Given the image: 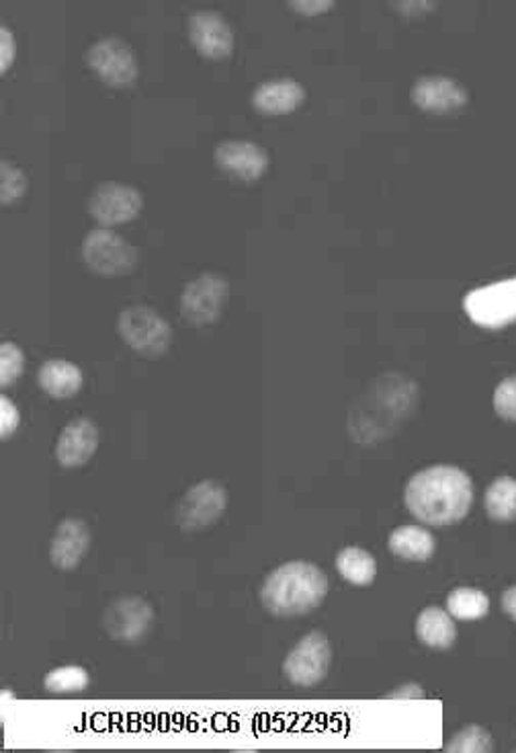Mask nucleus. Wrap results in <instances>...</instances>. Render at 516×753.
<instances>
[{
  "mask_svg": "<svg viewBox=\"0 0 516 753\" xmlns=\"http://www.w3.org/2000/svg\"><path fill=\"white\" fill-rule=\"evenodd\" d=\"M404 503L420 524L445 528L469 514L473 482L466 470L457 466H429L406 482Z\"/></svg>",
  "mask_w": 516,
  "mask_h": 753,
  "instance_id": "obj_1",
  "label": "nucleus"
},
{
  "mask_svg": "<svg viewBox=\"0 0 516 753\" xmlns=\"http://www.w3.org/2000/svg\"><path fill=\"white\" fill-rule=\"evenodd\" d=\"M326 594L328 577L320 566L291 561L268 573L261 587V603L273 617H303L314 612Z\"/></svg>",
  "mask_w": 516,
  "mask_h": 753,
  "instance_id": "obj_2",
  "label": "nucleus"
},
{
  "mask_svg": "<svg viewBox=\"0 0 516 753\" xmlns=\"http://www.w3.org/2000/svg\"><path fill=\"white\" fill-rule=\"evenodd\" d=\"M119 337L144 358H158L167 354L172 343V326L167 319L146 304H132L117 316Z\"/></svg>",
  "mask_w": 516,
  "mask_h": 753,
  "instance_id": "obj_3",
  "label": "nucleus"
},
{
  "mask_svg": "<svg viewBox=\"0 0 516 753\" xmlns=\"http://www.w3.org/2000/svg\"><path fill=\"white\" fill-rule=\"evenodd\" d=\"M81 255L91 272L99 275L130 274L137 265V249L109 226H97L86 232Z\"/></svg>",
  "mask_w": 516,
  "mask_h": 753,
  "instance_id": "obj_4",
  "label": "nucleus"
},
{
  "mask_svg": "<svg viewBox=\"0 0 516 753\" xmlns=\"http://www.w3.org/2000/svg\"><path fill=\"white\" fill-rule=\"evenodd\" d=\"M156 614L154 608L144 598L123 596L117 598L105 608L100 624L103 631L109 634L119 645L135 647L142 645L154 629Z\"/></svg>",
  "mask_w": 516,
  "mask_h": 753,
  "instance_id": "obj_5",
  "label": "nucleus"
},
{
  "mask_svg": "<svg viewBox=\"0 0 516 753\" xmlns=\"http://www.w3.org/2000/svg\"><path fill=\"white\" fill-rule=\"evenodd\" d=\"M333 664V647L328 636L320 631L303 634L296 647L287 653L284 676L289 684L314 688L320 684Z\"/></svg>",
  "mask_w": 516,
  "mask_h": 753,
  "instance_id": "obj_6",
  "label": "nucleus"
},
{
  "mask_svg": "<svg viewBox=\"0 0 516 753\" xmlns=\"http://www.w3.org/2000/svg\"><path fill=\"white\" fill-rule=\"evenodd\" d=\"M228 296H230V284L224 275L216 272H203L184 284L181 302H179L181 314L191 325H212L221 316Z\"/></svg>",
  "mask_w": 516,
  "mask_h": 753,
  "instance_id": "obj_7",
  "label": "nucleus"
},
{
  "mask_svg": "<svg viewBox=\"0 0 516 753\" xmlns=\"http://www.w3.org/2000/svg\"><path fill=\"white\" fill-rule=\"evenodd\" d=\"M467 316L483 328H502L516 323V277L467 291Z\"/></svg>",
  "mask_w": 516,
  "mask_h": 753,
  "instance_id": "obj_8",
  "label": "nucleus"
},
{
  "mask_svg": "<svg viewBox=\"0 0 516 753\" xmlns=\"http://www.w3.org/2000/svg\"><path fill=\"white\" fill-rule=\"evenodd\" d=\"M228 507V493L217 480H201L184 491L175 507V522L183 531L212 528Z\"/></svg>",
  "mask_w": 516,
  "mask_h": 753,
  "instance_id": "obj_9",
  "label": "nucleus"
},
{
  "mask_svg": "<svg viewBox=\"0 0 516 753\" xmlns=\"http://www.w3.org/2000/svg\"><path fill=\"white\" fill-rule=\"evenodd\" d=\"M84 58L91 70L97 72L107 85H132L140 72L132 46L117 35H105L95 39L86 48Z\"/></svg>",
  "mask_w": 516,
  "mask_h": 753,
  "instance_id": "obj_10",
  "label": "nucleus"
},
{
  "mask_svg": "<svg viewBox=\"0 0 516 753\" xmlns=\"http://www.w3.org/2000/svg\"><path fill=\"white\" fill-rule=\"evenodd\" d=\"M144 206V195L130 183L103 181L95 186L88 195V214L100 226H116L128 223L140 214Z\"/></svg>",
  "mask_w": 516,
  "mask_h": 753,
  "instance_id": "obj_11",
  "label": "nucleus"
},
{
  "mask_svg": "<svg viewBox=\"0 0 516 753\" xmlns=\"http://www.w3.org/2000/svg\"><path fill=\"white\" fill-rule=\"evenodd\" d=\"M189 37L203 56L224 58L233 50V29L216 9H195L187 19Z\"/></svg>",
  "mask_w": 516,
  "mask_h": 753,
  "instance_id": "obj_12",
  "label": "nucleus"
},
{
  "mask_svg": "<svg viewBox=\"0 0 516 753\" xmlns=\"http://www.w3.org/2000/svg\"><path fill=\"white\" fill-rule=\"evenodd\" d=\"M214 158L219 169L247 181L259 179L268 167L267 151L259 142L244 138H228L217 142Z\"/></svg>",
  "mask_w": 516,
  "mask_h": 753,
  "instance_id": "obj_13",
  "label": "nucleus"
},
{
  "mask_svg": "<svg viewBox=\"0 0 516 753\" xmlns=\"http://www.w3.org/2000/svg\"><path fill=\"white\" fill-rule=\"evenodd\" d=\"M99 447V429L88 417L68 421L56 442V461L64 468H79L88 463Z\"/></svg>",
  "mask_w": 516,
  "mask_h": 753,
  "instance_id": "obj_14",
  "label": "nucleus"
},
{
  "mask_svg": "<svg viewBox=\"0 0 516 753\" xmlns=\"http://www.w3.org/2000/svg\"><path fill=\"white\" fill-rule=\"evenodd\" d=\"M91 528L84 519L67 517L58 524L50 545L51 565L58 571H74L91 550Z\"/></svg>",
  "mask_w": 516,
  "mask_h": 753,
  "instance_id": "obj_15",
  "label": "nucleus"
},
{
  "mask_svg": "<svg viewBox=\"0 0 516 753\" xmlns=\"http://www.w3.org/2000/svg\"><path fill=\"white\" fill-rule=\"evenodd\" d=\"M412 101L427 111H453L467 104V88L445 74L418 76L412 85Z\"/></svg>",
  "mask_w": 516,
  "mask_h": 753,
  "instance_id": "obj_16",
  "label": "nucleus"
},
{
  "mask_svg": "<svg viewBox=\"0 0 516 753\" xmlns=\"http://www.w3.org/2000/svg\"><path fill=\"white\" fill-rule=\"evenodd\" d=\"M250 99L265 113H285L305 99V88L291 76H275L254 86Z\"/></svg>",
  "mask_w": 516,
  "mask_h": 753,
  "instance_id": "obj_17",
  "label": "nucleus"
},
{
  "mask_svg": "<svg viewBox=\"0 0 516 753\" xmlns=\"http://www.w3.org/2000/svg\"><path fill=\"white\" fill-rule=\"evenodd\" d=\"M83 370L62 358L46 360L37 370V384L51 398H72L83 389Z\"/></svg>",
  "mask_w": 516,
  "mask_h": 753,
  "instance_id": "obj_18",
  "label": "nucleus"
},
{
  "mask_svg": "<svg viewBox=\"0 0 516 753\" xmlns=\"http://www.w3.org/2000/svg\"><path fill=\"white\" fill-rule=\"evenodd\" d=\"M418 641L431 649H451L457 641L455 618L445 608L429 606L417 618Z\"/></svg>",
  "mask_w": 516,
  "mask_h": 753,
  "instance_id": "obj_19",
  "label": "nucleus"
},
{
  "mask_svg": "<svg viewBox=\"0 0 516 753\" xmlns=\"http://www.w3.org/2000/svg\"><path fill=\"white\" fill-rule=\"evenodd\" d=\"M389 550L404 561L424 563L429 561L436 550L434 536L427 528L420 526H400L389 534L387 540Z\"/></svg>",
  "mask_w": 516,
  "mask_h": 753,
  "instance_id": "obj_20",
  "label": "nucleus"
},
{
  "mask_svg": "<svg viewBox=\"0 0 516 753\" xmlns=\"http://www.w3.org/2000/svg\"><path fill=\"white\" fill-rule=\"evenodd\" d=\"M336 571L345 582L352 585H371L377 577V561L363 548L347 547L336 554Z\"/></svg>",
  "mask_w": 516,
  "mask_h": 753,
  "instance_id": "obj_21",
  "label": "nucleus"
},
{
  "mask_svg": "<svg viewBox=\"0 0 516 753\" xmlns=\"http://www.w3.org/2000/svg\"><path fill=\"white\" fill-rule=\"evenodd\" d=\"M485 514L494 522H515L516 519V480L511 477H499L483 495Z\"/></svg>",
  "mask_w": 516,
  "mask_h": 753,
  "instance_id": "obj_22",
  "label": "nucleus"
},
{
  "mask_svg": "<svg viewBox=\"0 0 516 753\" xmlns=\"http://www.w3.org/2000/svg\"><path fill=\"white\" fill-rule=\"evenodd\" d=\"M447 612L461 622L480 620L490 612V598L476 587H455L447 596Z\"/></svg>",
  "mask_w": 516,
  "mask_h": 753,
  "instance_id": "obj_23",
  "label": "nucleus"
},
{
  "mask_svg": "<svg viewBox=\"0 0 516 753\" xmlns=\"http://www.w3.org/2000/svg\"><path fill=\"white\" fill-rule=\"evenodd\" d=\"M91 684V676L81 666H62V668L51 669L50 673L44 678V688L50 694H76L84 692Z\"/></svg>",
  "mask_w": 516,
  "mask_h": 753,
  "instance_id": "obj_24",
  "label": "nucleus"
},
{
  "mask_svg": "<svg viewBox=\"0 0 516 753\" xmlns=\"http://www.w3.org/2000/svg\"><path fill=\"white\" fill-rule=\"evenodd\" d=\"M445 752L492 753L494 752V741H492V736L480 725H469L466 729H461L457 736L451 737L449 743L445 745Z\"/></svg>",
  "mask_w": 516,
  "mask_h": 753,
  "instance_id": "obj_25",
  "label": "nucleus"
},
{
  "mask_svg": "<svg viewBox=\"0 0 516 753\" xmlns=\"http://www.w3.org/2000/svg\"><path fill=\"white\" fill-rule=\"evenodd\" d=\"M27 186H29V179L17 163L2 158L0 160V202L2 204L17 202L19 198L25 193Z\"/></svg>",
  "mask_w": 516,
  "mask_h": 753,
  "instance_id": "obj_26",
  "label": "nucleus"
},
{
  "mask_svg": "<svg viewBox=\"0 0 516 753\" xmlns=\"http://www.w3.org/2000/svg\"><path fill=\"white\" fill-rule=\"evenodd\" d=\"M25 370V354L17 343H0V386L15 384Z\"/></svg>",
  "mask_w": 516,
  "mask_h": 753,
  "instance_id": "obj_27",
  "label": "nucleus"
},
{
  "mask_svg": "<svg viewBox=\"0 0 516 753\" xmlns=\"http://www.w3.org/2000/svg\"><path fill=\"white\" fill-rule=\"evenodd\" d=\"M494 411L506 421H516V376L504 378L496 386Z\"/></svg>",
  "mask_w": 516,
  "mask_h": 753,
  "instance_id": "obj_28",
  "label": "nucleus"
},
{
  "mask_svg": "<svg viewBox=\"0 0 516 753\" xmlns=\"http://www.w3.org/2000/svg\"><path fill=\"white\" fill-rule=\"evenodd\" d=\"M21 413L9 396H0V438L7 440L17 431Z\"/></svg>",
  "mask_w": 516,
  "mask_h": 753,
  "instance_id": "obj_29",
  "label": "nucleus"
},
{
  "mask_svg": "<svg viewBox=\"0 0 516 753\" xmlns=\"http://www.w3.org/2000/svg\"><path fill=\"white\" fill-rule=\"evenodd\" d=\"M15 52H17L15 34L7 23H2L0 25V70H7L11 67Z\"/></svg>",
  "mask_w": 516,
  "mask_h": 753,
  "instance_id": "obj_30",
  "label": "nucleus"
},
{
  "mask_svg": "<svg viewBox=\"0 0 516 753\" xmlns=\"http://www.w3.org/2000/svg\"><path fill=\"white\" fill-rule=\"evenodd\" d=\"M333 4V0H289V7L296 9L298 13H303V15L324 13V11H328Z\"/></svg>",
  "mask_w": 516,
  "mask_h": 753,
  "instance_id": "obj_31",
  "label": "nucleus"
},
{
  "mask_svg": "<svg viewBox=\"0 0 516 753\" xmlns=\"http://www.w3.org/2000/svg\"><path fill=\"white\" fill-rule=\"evenodd\" d=\"M383 698L385 701H420V698H424V690H422V685L404 684L396 688L394 692L385 694Z\"/></svg>",
  "mask_w": 516,
  "mask_h": 753,
  "instance_id": "obj_32",
  "label": "nucleus"
},
{
  "mask_svg": "<svg viewBox=\"0 0 516 753\" xmlns=\"http://www.w3.org/2000/svg\"><path fill=\"white\" fill-rule=\"evenodd\" d=\"M500 603H502V610H504L508 617L513 618V620H516V585L508 587V589L502 594Z\"/></svg>",
  "mask_w": 516,
  "mask_h": 753,
  "instance_id": "obj_33",
  "label": "nucleus"
},
{
  "mask_svg": "<svg viewBox=\"0 0 516 753\" xmlns=\"http://www.w3.org/2000/svg\"><path fill=\"white\" fill-rule=\"evenodd\" d=\"M7 701H15V694H13V690H11V688H4V690L0 692V704L4 706Z\"/></svg>",
  "mask_w": 516,
  "mask_h": 753,
  "instance_id": "obj_34",
  "label": "nucleus"
}]
</instances>
